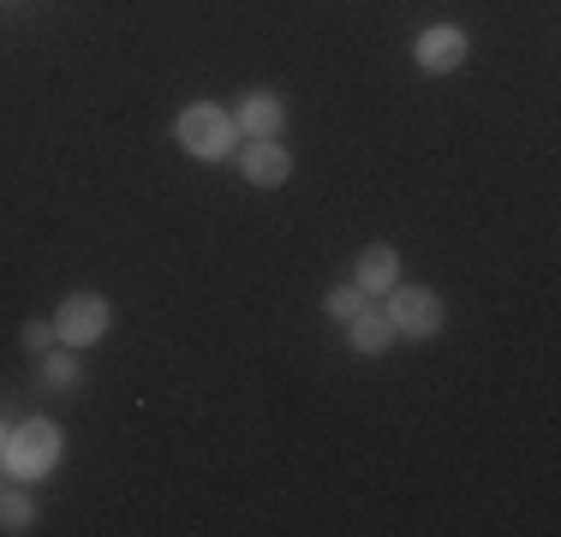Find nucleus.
I'll return each mask as SVG.
<instances>
[{"label": "nucleus", "mask_w": 561, "mask_h": 537, "mask_svg": "<svg viewBox=\"0 0 561 537\" xmlns=\"http://www.w3.org/2000/svg\"><path fill=\"white\" fill-rule=\"evenodd\" d=\"M60 448H66V436H60L55 419H24L19 430H7L0 460H7V478L36 483V478H48L60 466Z\"/></svg>", "instance_id": "nucleus-1"}, {"label": "nucleus", "mask_w": 561, "mask_h": 537, "mask_svg": "<svg viewBox=\"0 0 561 537\" xmlns=\"http://www.w3.org/2000/svg\"><path fill=\"white\" fill-rule=\"evenodd\" d=\"M173 144H180L185 156H197V161H227V156H233V144H239V126H233L227 107L192 102L180 119H173Z\"/></svg>", "instance_id": "nucleus-2"}, {"label": "nucleus", "mask_w": 561, "mask_h": 537, "mask_svg": "<svg viewBox=\"0 0 561 537\" xmlns=\"http://www.w3.org/2000/svg\"><path fill=\"white\" fill-rule=\"evenodd\" d=\"M382 317L394 322V341H436V334H443V299H436L431 287H394L382 293Z\"/></svg>", "instance_id": "nucleus-3"}, {"label": "nucleus", "mask_w": 561, "mask_h": 537, "mask_svg": "<svg viewBox=\"0 0 561 537\" xmlns=\"http://www.w3.org/2000/svg\"><path fill=\"white\" fill-rule=\"evenodd\" d=\"M108 322H114V311H108L102 293H72L55 311V341L72 346V353H84V346H96L102 334H108Z\"/></svg>", "instance_id": "nucleus-4"}, {"label": "nucleus", "mask_w": 561, "mask_h": 537, "mask_svg": "<svg viewBox=\"0 0 561 537\" xmlns=\"http://www.w3.org/2000/svg\"><path fill=\"white\" fill-rule=\"evenodd\" d=\"M466 48H472V36H466L460 24H431V31H419V43H412V60H419L424 72H454V66H466Z\"/></svg>", "instance_id": "nucleus-5"}, {"label": "nucleus", "mask_w": 561, "mask_h": 537, "mask_svg": "<svg viewBox=\"0 0 561 537\" xmlns=\"http://www.w3.org/2000/svg\"><path fill=\"white\" fill-rule=\"evenodd\" d=\"M239 173H245L257 192H270V185H287L293 150H287V144H275V138H251L245 150H239Z\"/></svg>", "instance_id": "nucleus-6"}, {"label": "nucleus", "mask_w": 561, "mask_h": 537, "mask_svg": "<svg viewBox=\"0 0 561 537\" xmlns=\"http://www.w3.org/2000/svg\"><path fill=\"white\" fill-rule=\"evenodd\" d=\"M233 126H239V138H280L287 132V107L270 90H251V96H239Z\"/></svg>", "instance_id": "nucleus-7"}, {"label": "nucleus", "mask_w": 561, "mask_h": 537, "mask_svg": "<svg viewBox=\"0 0 561 537\" xmlns=\"http://www.w3.org/2000/svg\"><path fill=\"white\" fill-rule=\"evenodd\" d=\"M353 281L370 293V299H382V293L400 281V258L389 245H365V251H358V263H353Z\"/></svg>", "instance_id": "nucleus-8"}, {"label": "nucleus", "mask_w": 561, "mask_h": 537, "mask_svg": "<svg viewBox=\"0 0 561 537\" xmlns=\"http://www.w3.org/2000/svg\"><path fill=\"white\" fill-rule=\"evenodd\" d=\"M346 341H353V353H365V358H377V353H389L394 346V322L382 317V311H358V317H346Z\"/></svg>", "instance_id": "nucleus-9"}, {"label": "nucleus", "mask_w": 561, "mask_h": 537, "mask_svg": "<svg viewBox=\"0 0 561 537\" xmlns=\"http://www.w3.org/2000/svg\"><path fill=\"white\" fill-rule=\"evenodd\" d=\"M36 370H43V382H48V388H72V382H78V353L55 341L43 358H36Z\"/></svg>", "instance_id": "nucleus-10"}, {"label": "nucleus", "mask_w": 561, "mask_h": 537, "mask_svg": "<svg viewBox=\"0 0 561 537\" xmlns=\"http://www.w3.org/2000/svg\"><path fill=\"white\" fill-rule=\"evenodd\" d=\"M31 519H36L31 495H24V490H0V532L19 537V532H31Z\"/></svg>", "instance_id": "nucleus-11"}, {"label": "nucleus", "mask_w": 561, "mask_h": 537, "mask_svg": "<svg viewBox=\"0 0 561 537\" xmlns=\"http://www.w3.org/2000/svg\"><path fill=\"white\" fill-rule=\"evenodd\" d=\"M365 305H370V293L353 281V287H335V293H329V299H323V311L335 317V322H346V317H358V311H365Z\"/></svg>", "instance_id": "nucleus-12"}, {"label": "nucleus", "mask_w": 561, "mask_h": 537, "mask_svg": "<svg viewBox=\"0 0 561 537\" xmlns=\"http://www.w3.org/2000/svg\"><path fill=\"white\" fill-rule=\"evenodd\" d=\"M19 341H24V353H36V358H43L48 346H55V322H48V317H31V322L19 329Z\"/></svg>", "instance_id": "nucleus-13"}, {"label": "nucleus", "mask_w": 561, "mask_h": 537, "mask_svg": "<svg viewBox=\"0 0 561 537\" xmlns=\"http://www.w3.org/2000/svg\"><path fill=\"white\" fill-rule=\"evenodd\" d=\"M0 448H7V424H0Z\"/></svg>", "instance_id": "nucleus-14"}]
</instances>
